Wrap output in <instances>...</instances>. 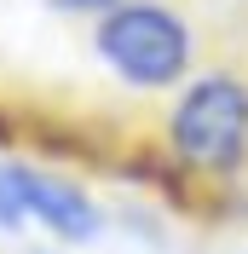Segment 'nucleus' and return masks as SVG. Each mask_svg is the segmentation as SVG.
Returning <instances> with one entry per match:
<instances>
[{
    "label": "nucleus",
    "mask_w": 248,
    "mask_h": 254,
    "mask_svg": "<svg viewBox=\"0 0 248 254\" xmlns=\"http://www.w3.org/2000/svg\"><path fill=\"white\" fill-rule=\"evenodd\" d=\"M98 52L122 81L133 87H173L190 64V29L185 17L156 6V0H122L116 12L98 17Z\"/></svg>",
    "instance_id": "f257e3e1"
},
{
    "label": "nucleus",
    "mask_w": 248,
    "mask_h": 254,
    "mask_svg": "<svg viewBox=\"0 0 248 254\" xmlns=\"http://www.w3.org/2000/svg\"><path fill=\"white\" fill-rule=\"evenodd\" d=\"M173 150L202 174H237L248 162V87L237 75H202L173 104Z\"/></svg>",
    "instance_id": "f03ea898"
},
{
    "label": "nucleus",
    "mask_w": 248,
    "mask_h": 254,
    "mask_svg": "<svg viewBox=\"0 0 248 254\" xmlns=\"http://www.w3.org/2000/svg\"><path fill=\"white\" fill-rule=\"evenodd\" d=\"M6 179H12V190H17V208L35 214L41 225H52L58 237L81 243V237L98 231V208H93V196H87L81 185L52 179V174H41V168H17V162L6 168Z\"/></svg>",
    "instance_id": "7ed1b4c3"
},
{
    "label": "nucleus",
    "mask_w": 248,
    "mask_h": 254,
    "mask_svg": "<svg viewBox=\"0 0 248 254\" xmlns=\"http://www.w3.org/2000/svg\"><path fill=\"white\" fill-rule=\"evenodd\" d=\"M58 12H116L122 0H52Z\"/></svg>",
    "instance_id": "20e7f679"
}]
</instances>
